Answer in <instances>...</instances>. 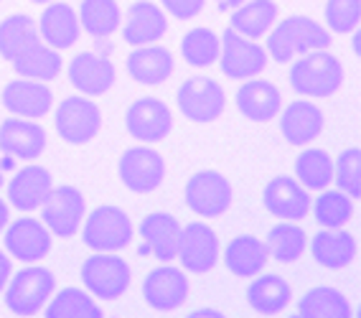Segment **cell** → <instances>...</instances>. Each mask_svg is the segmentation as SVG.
<instances>
[{
  "label": "cell",
  "mask_w": 361,
  "mask_h": 318,
  "mask_svg": "<svg viewBox=\"0 0 361 318\" xmlns=\"http://www.w3.org/2000/svg\"><path fill=\"white\" fill-rule=\"evenodd\" d=\"M6 186V176H3V166H0V188Z\"/></svg>",
  "instance_id": "7dc6e473"
},
{
  "label": "cell",
  "mask_w": 361,
  "mask_h": 318,
  "mask_svg": "<svg viewBox=\"0 0 361 318\" xmlns=\"http://www.w3.org/2000/svg\"><path fill=\"white\" fill-rule=\"evenodd\" d=\"M178 110L191 123L207 125L219 120L226 107V94L212 77H191L178 87Z\"/></svg>",
  "instance_id": "8992f818"
},
{
  "label": "cell",
  "mask_w": 361,
  "mask_h": 318,
  "mask_svg": "<svg viewBox=\"0 0 361 318\" xmlns=\"http://www.w3.org/2000/svg\"><path fill=\"white\" fill-rule=\"evenodd\" d=\"M69 82L87 97H99L115 85V66L104 54L82 51L69 61Z\"/></svg>",
  "instance_id": "e0dca14e"
},
{
  "label": "cell",
  "mask_w": 361,
  "mask_h": 318,
  "mask_svg": "<svg viewBox=\"0 0 361 318\" xmlns=\"http://www.w3.org/2000/svg\"><path fill=\"white\" fill-rule=\"evenodd\" d=\"M56 278L49 267H41L33 262L31 267H23L16 275H11L6 286V305L16 316H36L51 298Z\"/></svg>",
  "instance_id": "277c9868"
},
{
  "label": "cell",
  "mask_w": 361,
  "mask_h": 318,
  "mask_svg": "<svg viewBox=\"0 0 361 318\" xmlns=\"http://www.w3.org/2000/svg\"><path fill=\"white\" fill-rule=\"evenodd\" d=\"M0 3H3V0H0Z\"/></svg>",
  "instance_id": "f907efd6"
},
{
  "label": "cell",
  "mask_w": 361,
  "mask_h": 318,
  "mask_svg": "<svg viewBox=\"0 0 361 318\" xmlns=\"http://www.w3.org/2000/svg\"><path fill=\"white\" fill-rule=\"evenodd\" d=\"M329 31L351 33L361 23V0H326Z\"/></svg>",
  "instance_id": "60d3db41"
},
{
  "label": "cell",
  "mask_w": 361,
  "mask_h": 318,
  "mask_svg": "<svg viewBox=\"0 0 361 318\" xmlns=\"http://www.w3.org/2000/svg\"><path fill=\"white\" fill-rule=\"evenodd\" d=\"M283 94L267 79L252 77L237 92V110L252 123H270L280 115Z\"/></svg>",
  "instance_id": "7402d4cb"
},
{
  "label": "cell",
  "mask_w": 361,
  "mask_h": 318,
  "mask_svg": "<svg viewBox=\"0 0 361 318\" xmlns=\"http://www.w3.org/2000/svg\"><path fill=\"white\" fill-rule=\"evenodd\" d=\"M262 204L280 221H300L310 214V194L293 176H275L262 191Z\"/></svg>",
  "instance_id": "5bb4252c"
},
{
  "label": "cell",
  "mask_w": 361,
  "mask_h": 318,
  "mask_svg": "<svg viewBox=\"0 0 361 318\" xmlns=\"http://www.w3.org/2000/svg\"><path fill=\"white\" fill-rule=\"evenodd\" d=\"M188 278L180 273L178 267L163 265L153 273H148L145 283H142V298L148 300L150 308L155 311H176L188 300Z\"/></svg>",
  "instance_id": "ac0fdd59"
},
{
  "label": "cell",
  "mask_w": 361,
  "mask_h": 318,
  "mask_svg": "<svg viewBox=\"0 0 361 318\" xmlns=\"http://www.w3.org/2000/svg\"><path fill=\"white\" fill-rule=\"evenodd\" d=\"M123 20L117 0H84L79 6V26L94 39H107Z\"/></svg>",
  "instance_id": "836d02e7"
},
{
  "label": "cell",
  "mask_w": 361,
  "mask_h": 318,
  "mask_svg": "<svg viewBox=\"0 0 361 318\" xmlns=\"http://www.w3.org/2000/svg\"><path fill=\"white\" fill-rule=\"evenodd\" d=\"M298 313L308 318H354V308L341 291L329 286L313 288L300 298Z\"/></svg>",
  "instance_id": "d6a6232c"
},
{
  "label": "cell",
  "mask_w": 361,
  "mask_h": 318,
  "mask_svg": "<svg viewBox=\"0 0 361 318\" xmlns=\"http://www.w3.org/2000/svg\"><path fill=\"white\" fill-rule=\"evenodd\" d=\"M295 176L308 191H323L334 183V158L321 148H308L295 158Z\"/></svg>",
  "instance_id": "e575fe53"
},
{
  "label": "cell",
  "mask_w": 361,
  "mask_h": 318,
  "mask_svg": "<svg viewBox=\"0 0 361 318\" xmlns=\"http://www.w3.org/2000/svg\"><path fill=\"white\" fill-rule=\"evenodd\" d=\"M219 49L221 41L212 28H191L180 41V56L188 66H196V69H207V66L216 64Z\"/></svg>",
  "instance_id": "f35d334b"
},
{
  "label": "cell",
  "mask_w": 361,
  "mask_h": 318,
  "mask_svg": "<svg viewBox=\"0 0 361 318\" xmlns=\"http://www.w3.org/2000/svg\"><path fill=\"white\" fill-rule=\"evenodd\" d=\"M326 117L321 107L308 99H295L280 115V133L290 145H308L323 133Z\"/></svg>",
  "instance_id": "cb8c5ba5"
},
{
  "label": "cell",
  "mask_w": 361,
  "mask_h": 318,
  "mask_svg": "<svg viewBox=\"0 0 361 318\" xmlns=\"http://www.w3.org/2000/svg\"><path fill=\"white\" fill-rule=\"evenodd\" d=\"M3 240L6 250L20 262H41L51 255V232L46 229L44 221L31 219V216H20L16 221H8L3 229Z\"/></svg>",
  "instance_id": "4fadbf2b"
},
{
  "label": "cell",
  "mask_w": 361,
  "mask_h": 318,
  "mask_svg": "<svg viewBox=\"0 0 361 318\" xmlns=\"http://www.w3.org/2000/svg\"><path fill=\"white\" fill-rule=\"evenodd\" d=\"M46 150V130L36 120L8 117L0 125V153L18 161H36Z\"/></svg>",
  "instance_id": "d6986e66"
},
{
  "label": "cell",
  "mask_w": 361,
  "mask_h": 318,
  "mask_svg": "<svg viewBox=\"0 0 361 318\" xmlns=\"http://www.w3.org/2000/svg\"><path fill=\"white\" fill-rule=\"evenodd\" d=\"M8 221H11V209H8L6 199H0V234L8 227Z\"/></svg>",
  "instance_id": "f6af8a7d"
},
{
  "label": "cell",
  "mask_w": 361,
  "mask_h": 318,
  "mask_svg": "<svg viewBox=\"0 0 361 318\" xmlns=\"http://www.w3.org/2000/svg\"><path fill=\"white\" fill-rule=\"evenodd\" d=\"M125 125L130 135L140 143H161L173 128V115L168 110V104L158 97H140L130 104Z\"/></svg>",
  "instance_id": "9a60e30c"
},
{
  "label": "cell",
  "mask_w": 361,
  "mask_h": 318,
  "mask_svg": "<svg viewBox=\"0 0 361 318\" xmlns=\"http://www.w3.org/2000/svg\"><path fill=\"white\" fill-rule=\"evenodd\" d=\"M214 3H216L219 11H234V8H239L242 3H247V0H214Z\"/></svg>",
  "instance_id": "bcb514c9"
},
{
  "label": "cell",
  "mask_w": 361,
  "mask_h": 318,
  "mask_svg": "<svg viewBox=\"0 0 361 318\" xmlns=\"http://www.w3.org/2000/svg\"><path fill=\"white\" fill-rule=\"evenodd\" d=\"M123 23V39L133 46H145L161 41L168 31V18L163 8H158L150 0H140L128 8V16Z\"/></svg>",
  "instance_id": "603a6c76"
},
{
  "label": "cell",
  "mask_w": 361,
  "mask_h": 318,
  "mask_svg": "<svg viewBox=\"0 0 361 318\" xmlns=\"http://www.w3.org/2000/svg\"><path fill=\"white\" fill-rule=\"evenodd\" d=\"M39 23L26 13L8 16L0 23V56L6 61H13L20 54H26L28 49H33L36 44H41Z\"/></svg>",
  "instance_id": "f546056e"
},
{
  "label": "cell",
  "mask_w": 361,
  "mask_h": 318,
  "mask_svg": "<svg viewBox=\"0 0 361 318\" xmlns=\"http://www.w3.org/2000/svg\"><path fill=\"white\" fill-rule=\"evenodd\" d=\"M39 33L44 44H49L56 51H64L77 44L82 26H79V16L69 3H49L46 11L41 13Z\"/></svg>",
  "instance_id": "484cf974"
},
{
  "label": "cell",
  "mask_w": 361,
  "mask_h": 318,
  "mask_svg": "<svg viewBox=\"0 0 361 318\" xmlns=\"http://www.w3.org/2000/svg\"><path fill=\"white\" fill-rule=\"evenodd\" d=\"M54 188V178L44 166H26L8 183V207L18 212H33L44 204L49 191Z\"/></svg>",
  "instance_id": "d4e9b609"
},
{
  "label": "cell",
  "mask_w": 361,
  "mask_h": 318,
  "mask_svg": "<svg viewBox=\"0 0 361 318\" xmlns=\"http://www.w3.org/2000/svg\"><path fill=\"white\" fill-rule=\"evenodd\" d=\"M290 286L280 275H257L247 288V303L262 316H275L290 303Z\"/></svg>",
  "instance_id": "4dcf8cb0"
},
{
  "label": "cell",
  "mask_w": 361,
  "mask_h": 318,
  "mask_svg": "<svg viewBox=\"0 0 361 318\" xmlns=\"http://www.w3.org/2000/svg\"><path fill=\"white\" fill-rule=\"evenodd\" d=\"M56 133L71 145H87L92 143L97 133L102 130V112L90 97H66L56 107L54 117Z\"/></svg>",
  "instance_id": "9c48e42d"
},
{
  "label": "cell",
  "mask_w": 361,
  "mask_h": 318,
  "mask_svg": "<svg viewBox=\"0 0 361 318\" xmlns=\"http://www.w3.org/2000/svg\"><path fill=\"white\" fill-rule=\"evenodd\" d=\"M163 3V13L173 16L178 20H191L204 11L207 0H161Z\"/></svg>",
  "instance_id": "b9f144b4"
},
{
  "label": "cell",
  "mask_w": 361,
  "mask_h": 318,
  "mask_svg": "<svg viewBox=\"0 0 361 318\" xmlns=\"http://www.w3.org/2000/svg\"><path fill=\"white\" fill-rule=\"evenodd\" d=\"M176 59L173 54L168 51L166 46L158 44H145L135 46L128 56V74L135 79L137 85H163L173 77Z\"/></svg>",
  "instance_id": "44dd1931"
},
{
  "label": "cell",
  "mask_w": 361,
  "mask_h": 318,
  "mask_svg": "<svg viewBox=\"0 0 361 318\" xmlns=\"http://www.w3.org/2000/svg\"><path fill=\"white\" fill-rule=\"evenodd\" d=\"M13 72L23 79H36V82H51L61 74V54L56 49H51L49 44H36L33 49H28L26 54H20L18 59L11 61Z\"/></svg>",
  "instance_id": "1f68e13d"
},
{
  "label": "cell",
  "mask_w": 361,
  "mask_h": 318,
  "mask_svg": "<svg viewBox=\"0 0 361 318\" xmlns=\"http://www.w3.org/2000/svg\"><path fill=\"white\" fill-rule=\"evenodd\" d=\"M87 214V202L77 186H56L41 204V221L56 237H74Z\"/></svg>",
  "instance_id": "52a82bcc"
},
{
  "label": "cell",
  "mask_w": 361,
  "mask_h": 318,
  "mask_svg": "<svg viewBox=\"0 0 361 318\" xmlns=\"http://www.w3.org/2000/svg\"><path fill=\"white\" fill-rule=\"evenodd\" d=\"M82 283L92 295L117 300L130 288V265L115 252H94L82 265Z\"/></svg>",
  "instance_id": "5b68a950"
},
{
  "label": "cell",
  "mask_w": 361,
  "mask_h": 318,
  "mask_svg": "<svg viewBox=\"0 0 361 318\" xmlns=\"http://www.w3.org/2000/svg\"><path fill=\"white\" fill-rule=\"evenodd\" d=\"M267 260H270L267 245L259 237H255V234H239L224 250V265L237 278L259 275L262 267L267 265Z\"/></svg>",
  "instance_id": "83f0119b"
},
{
  "label": "cell",
  "mask_w": 361,
  "mask_h": 318,
  "mask_svg": "<svg viewBox=\"0 0 361 318\" xmlns=\"http://www.w3.org/2000/svg\"><path fill=\"white\" fill-rule=\"evenodd\" d=\"M356 237L343 229H323L310 240V255L326 270H343L356 260Z\"/></svg>",
  "instance_id": "4316f807"
},
{
  "label": "cell",
  "mask_w": 361,
  "mask_h": 318,
  "mask_svg": "<svg viewBox=\"0 0 361 318\" xmlns=\"http://www.w3.org/2000/svg\"><path fill=\"white\" fill-rule=\"evenodd\" d=\"M186 318H226L221 311H216V308H199V311L188 313Z\"/></svg>",
  "instance_id": "ee69618b"
},
{
  "label": "cell",
  "mask_w": 361,
  "mask_h": 318,
  "mask_svg": "<svg viewBox=\"0 0 361 318\" xmlns=\"http://www.w3.org/2000/svg\"><path fill=\"white\" fill-rule=\"evenodd\" d=\"M120 178L135 194H153L166 178V161L158 150L135 145L120 158Z\"/></svg>",
  "instance_id": "7c38bea8"
},
{
  "label": "cell",
  "mask_w": 361,
  "mask_h": 318,
  "mask_svg": "<svg viewBox=\"0 0 361 318\" xmlns=\"http://www.w3.org/2000/svg\"><path fill=\"white\" fill-rule=\"evenodd\" d=\"M267 252L278 262H295L308 247V234L298 227L295 221H280L267 234Z\"/></svg>",
  "instance_id": "74e56055"
},
{
  "label": "cell",
  "mask_w": 361,
  "mask_h": 318,
  "mask_svg": "<svg viewBox=\"0 0 361 318\" xmlns=\"http://www.w3.org/2000/svg\"><path fill=\"white\" fill-rule=\"evenodd\" d=\"M275 20H278V6L272 0H247L232 11L229 28L245 39L257 41L275 26Z\"/></svg>",
  "instance_id": "f1b7e54d"
},
{
  "label": "cell",
  "mask_w": 361,
  "mask_h": 318,
  "mask_svg": "<svg viewBox=\"0 0 361 318\" xmlns=\"http://www.w3.org/2000/svg\"><path fill=\"white\" fill-rule=\"evenodd\" d=\"M133 234H135L133 219L123 209L104 204L90 214H84V245L94 252H120L133 242Z\"/></svg>",
  "instance_id": "3957f363"
},
{
  "label": "cell",
  "mask_w": 361,
  "mask_h": 318,
  "mask_svg": "<svg viewBox=\"0 0 361 318\" xmlns=\"http://www.w3.org/2000/svg\"><path fill=\"white\" fill-rule=\"evenodd\" d=\"M11 275H13V265H11V257H8L6 252H0V293L6 291Z\"/></svg>",
  "instance_id": "7bdbcfd3"
},
{
  "label": "cell",
  "mask_w": 361,
  "mask_h": 318,
  "mask_svg": "<svg viewBox=\"0 0 361 318\" xmlns=\"http://www.w3.org/2000/svg\"><path fill=\"white\" fill-rule=\"evenodd\" d=\"M140 237H142V255L158 257V260H176L178 255V237L180 224L173 214L166 212H153L145 214L140 221Z\"/></svg>",
  "instance_id": "ffe728a7"
},
{
  "label": "cell",
  "mask_w": 361,
  "mask_h": 318,
  "mask_svg": "<svg viewBox=\"0 0 361 318\" xmlns=\"http://www.w3.org/2000/svg\"><path fill=\"white\" fill-rule=\"evenodd\" d=\"M180 265L188 273L207 275L212 273L216 262H219V240L209 224L204 221H191L186 227H180L178 237V255Z\"/></svg>",
  "instance_id": "8fae6325"
},
{
  "label": "cell",
  "mask_w": 361,
  "mask_h": 318,
  "mask_svg": "<svg viewBox=\"0 0 361 318\" xmlns=\"http://www.w3.org/2000/svg\"><path fill=\"white\" fill-rule=\"evenodd\" d=\"M334 181L348 199H361V148H346L334 161Z\"/></svg>",
  "instance_id": "ab89813d"
},
{
  "label": "cell",
  "mask_w": 361,
  "mask_h": 318,
  "mask_svg": "<svg viewBox=\"0 0 361 318\" xmlns=\"http://www.w3.org/2000/svg\"><path fill=\"white\" fill-rule=\"evenodd\" d=\"M31 3H54V0H31Z\"/></svg>",
  "instance_id": "c3c4849f"
},
{
  "label": "cell",
  "mask_w": 361,
  "mask_h": 318,
  "mask_svg": "<svg viewBox=\"0 0 361 318\" xmlns=\"http://www.w3.org/2000/svg\"><path fill=\"white\" fill-rule=\"evenodd\" d=\"M354 216H356L354 199H348L343 191L323 188V194H318L316 204H313V219L323 229H341Z\"/></svg>",
  "instance_id": "8d00e7d4"
},
{
  "label": "cell",
  "mask_w": 361,
  "mask_h": 318,
  "mask_svg": "<svg viewBox=\"0 0 361 318\" xmlns=\"http://www.w3.org/2000/svg\"><path fill=\"white\" fill-rule=\"evenodd\" d=\"M186 207L204 219H216L232 207V183L219 171H199L186 183Z\"/></svg>",
  "instance_id": "ba28073f"
},
{
  "label": "cell",
  "mask_w": 361,
  "mask_h": 318,
  "mask_svg": "<svg viewBox=\"0 0 361 318\" xmlns=\"http://www.w3.org/2000/svg\"><path fill=\"white\" fill-rule=\"evenodd\" d=\"M290 318H308V316H303V313H298V316H290Z\"/></svg>",
  "instance_id": "681fc988"
},
{
  "label": "cell",
  "mask_w": 361,
  "mask_h": 318,
  "mask_svg": "<svg viewBox=\"0 0 361 318\" xmlns=\"http://www.w3.org/2000/svg\"><path fill=\"white\" fill-rule=\"evenodd\" d=\"M3 107L16 117H26V120H41L49 115L54 107V94L44 82L36 79H13L8 82L3 94Z\"/></svg>",
  "instance_id": "2e32d148"
},
{
  "label": "cell",
  "mask_w": 361,
  "mask_h": 318,
  "mask_svg": "<svg viewBox=\"0 0 361 318\" xmlns=\"http://www.w3.org/2000/svg\"><path fill=\"white\" fill-rule=\"evenodd\" d=\"M221 49H219V66L224 77L229 79H252L259 77L267 66V51L257 41L245 39L234 33L232 28H226L224 36H221Z\"/></svg>",
  "instance_id": "30bf717a"
},
{
  "label": "cell",
  "mask_w": 361,
  "mask_h": 318,
  "mask_svg": "<svg viewBox=\"0 0 361 318\" xmlns=\"http://www.w3.org/2000/svg\"><path fill=\"white\" fill-rule=\"evenodd\" d=\"M46 318H102V311L90 293L64 288L46 300Z\"/></svg>",
  "instance_id": "d590c367"
},
{
  "label": "cell",
  "mask_w": 361,
  "mask_h": 318,
  "mask_svg": "<svg viewBox=\"0 0 361 318\" xmlns=\"http://www.w3.org/2000/svg\"><path fill=\"white\" fill-rule=\"evenodd\" d=\"M343 85L341 61L326 51H310L298 56L290 69V87L303 97H331Z\"/></svg>",
  "instance_id": "7a4b0ae2"
},
{
  "label": "cell",
  "mask_w": 361,
  "mask_h": 318,
  "mask_svg": "<svg viewBox=\"0 0 361 318\" xmlns=\"http://www.w3.org/2000/svg\"><path fill=\"white\" fill-rule=\"evenodd\" d=\"M267 56H272L278 64L293 61L310 51H326L331 49V31L323 23L313 20L310 16H290L280 20L278 26L267 31Z\"/></svg>",
  "instance_id": "6da1fadb"
}]
</instances>
